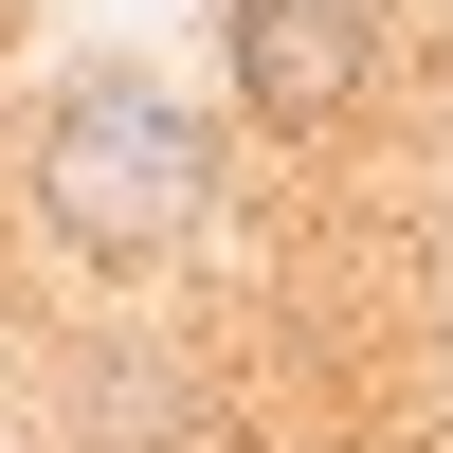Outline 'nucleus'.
Segmentation results:
<instances>
[{
  "instance_id": "2",
  "label": "nucleus",
  "mask_w": 453,
  "mask_h": 453,
  "mask_svg": "<svg viewBox=\"0 0 453 453\" xmlns=\"http://www.w3.org/2000/svg\"><path fill=\"white\" fill-rule=\"evenodd\" d=\"M218 91H236L254 127H290V145L363 127V91H381V0H236V19H218Z\"/></svg>"
},
{
  "instance_id": "1",
  "label": "nucleus",
  "mask_w": 453,
  "mask_h": 453,
  "mask_svg": "<svg viewBox=\"0 0 453 453\" xmlns=\"http://www.w3.org/2000/svg\"><path fill=\"white\" fill-rule=\"evenodd\" d=\"M218 218V109L164 91L145 55H91L36 91V236L91 254V273H164V254H200Z\"/></svg>"
}]
</instances>
